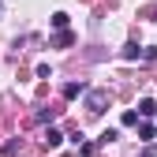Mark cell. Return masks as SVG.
<instances>
[{
	"label": "cell",
	"mask_w": 157,
	"mask_h": 157,
	"mask_svg": "<svg viewBox=\"0 0 157 157\" xmlns=\"http://www.w3.org/2000/svg\"><path fill=\"white\" fill-rule=\"evenodd\" d=\"M52 116H56V109H37V124H45V120L52 124Z\"/></svg>",
	"instance_id": "52a82bcc"
},
{
	"label": "cell",
	"mask_w": 157,
	"mask_h": 157,
	"mask_svg": "<svg viewBox=\"0 0 157 157\" xmlns=\"http://www.w3.org/2000/svg\"><path fill=\"white\" fill-rule=\"evenodd\" d=\"M78 94H86V82H67L64 86V97H78Z\"/></svg>",
	"instance_id": "277c9868"
},
{
	"label": "cell",
	"mask_w": 157,
	"mask_h": 157,
	"mask_svg": "<svg viewBox=\"0 0 157 157\" xmlns=\"http://www.w3.org/2000/svg\"><path fill=\"white\" fill-rule=\"evenodd\" d=\"M52 26H56V30H64V26H67V15H64V11H56V15H52Z\"/></svg>",
	"instance_id": "9c48e42d"
},
{
	"label": "cell",
	"mask_w": 157,
	"mask_h": 157,
	"mask_svg": "<svg viewBox=\"0 0 157 157\" xmlns=\"http://www.w3.org/2000/svg\"><path fill=\"white\" fill-rule=\"evenodd\" d=\"M60 142H64V135L56 131V127H49V131H45V146H52V150H56Z\"/></svg>",
	"instance_id": "3957f363"
},
{
	"label": "cell",
	"mask_w": 157,
	"mask_h": 157,
	"mask_svg": "<svg viewBox=\"0 0 157 157\" xmlns=\"http://www.w3.org/2000/svg\"><path fill=\"white\" fill-rule=\"evenodd\" d=\"M105 105H109V94H105V90H90V97H86V112H90V116H101Z\"/></svg>",
	"instance_id": "6da1fadb"
},
{
	"label": "cell",
	"mask_w": 157,
	"mask_h": 157,
	"mask_svg": "<svg viewBox=\"0 0 157 157\" xmlns=\"http://www.w3.org/2000/svg\"><path fill=\"white\" fill-rule=\"evenodd\" d=\"M52 45H56V49H64V45H71V34H67V30H64V34H56V37H52Z\"/></svg>",
	"instance_id": "8992f818"
},
{
	"label": "cell",
	"mask_w": 157,
	"mask_h": 157,
	"mask_svg": "<svg viewBox=\"0 0 157 157\" xmlns=\"http://www.w3.org/2000/svg\"><path fill=\"white\" fill-rule=\"evenodd\" d=\"M142 157H157V146H150V150H146V153H142Z\"/></svg>",
	"instance_id": "8fae6325"
},
{
	"label": "cell",
	"mask_w": 157,
	"mask_h": 157,
	"mask_svg": "<svg viewBox=\"0 0 157 157\" xmlns=\"http://www.w3.org/2000/svg\"><path fill=\"white\" fill-rule=\"evenodd\" d=\"M135 56H142V49H139V45H127V49H124V60H135Z\"/></svg>",
	"instance_id": "30bf717a"
},
{
	"label": "cell",
	"mask_w": 157,
	"mask_h": 157,
	"mask_svg": "<svg viewBox=\"0 0 157 157\" xmlns=\"http://www.w3.org/2000/svg\"><path fill=\"white\" fill-rule=\"evenodd\" d=\"M139 139H142V142L153 139V127H150V124H139Z\"/></svg>",
	"instance_id": "ba28073f"
},
{
	"label": "cell",
	"mask_w": 157,
	"mask_h": 157,
	"mask_svg": "<svg viewBox=\"0 0 157 157\" xmlns=\"http://www.w3.org/2000/svg\"><path fill=\"white\" fill-rule=\"evenodd\" d=\"M124 127H139V112H135V109L124 112Z\"/></svg>",
	"instance_id": "5b68a950"
},
{
	"label": "cell",
	"mask_w": 157,
	"mask_h": 157,
	"mask_svg": "<svg viewBox=\"0 0 157 157\" xmlns=\"http://www.w3.org/2000/svg\"><path fill=\"white\" fill-rule=\"evenodd\" d=\"M157 112V101H153V97H142V101H139V116H153Z\"/></svg>",
	"instance_id": "7a4b0ae2"
}]
</instances>
